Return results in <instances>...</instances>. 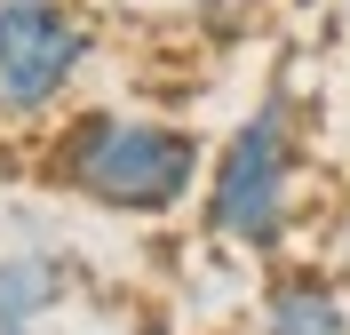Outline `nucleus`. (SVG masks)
<instances>
[{
	"label": "nucleus",
	"instance_id": "39448f33",
	"mask_svg": "<svg viewBox=\"0 0 350 335\" xmlns=\"http://www.w3.org/2000/svg\"><path fill=\"white\" fill-rule=\"evenodd\" d=\"M56 295H64L56 256H0V327H32Z\"/></svg>",
	"mask_w": 350,
	"mask_h": 335
},
{
	"label": "nucleus",
	"instance_id": "f03ea898",
	"mask_svg": "<svg viewBox=\"0 0 350 335\" xmlns=\"http://www.w3.org/2000/svg\"><path fill=\"white\" fill-rule=\"evenodd\" d=\"M295 216V96L271 88L239 128L223 136L207 176V232L247 256H279Z\"/></svg>",
	"mask_w": 350,
	"mask_h": 335
},
{
	"label": "nucleus",
	"instance_id": "20e7f679",
	"mask_svg": "<svg viewBox=\"0 0 350 335\" xmlns=\"http://www.w3.org/2000/svg\"><path fill=\"white\" fill-rule=\"evenodd\" d=\"M247 335H350V303H342L334 280H319V271H286V280H271L262 319Z\"/></svg>",
	"mask_w": 350,
	"mask_h": 335
},
{
	"label": "nucleus",
	"instance_id": "423d86ee",
	"mask_svg": "<svg viewBox=\"0 0 350 335\" xmlns=\"http://www.w3.org/2000/svg\"><path fill=\"white\" fill-rule=\"evenodd\" d=\"M0 335H32V327H0Z\"/></svg>",
	"mask_w": 350,
	"mask_h": 335
},
{
	"label": "nucleus",
	"instance_id": "f257e3e1",
	"mask_svg": "<svg viewBox=\"0 0 350 335\" xmlns=\"http://www.w3.org/2000/svg\"><path fill=\"white\" fill-rule=\"evenodd\" d=\"M48 184L111 216H167L199 184V136L175 120H135V112H80L48 144Z\"/></svg>",
	"mask_w": 350,
	"mask_h": 335
},
{
	"label": "nucleus",
	"instance_id": "7ed1b4c3",
	"mask_svg": "<svg viewBox=\"0 0 350 335\" xmlns=\"http://www.w3.org/2000/svg\"><path fill=\"white\" fill-rule=\"evenodd\" d=\"M96 32L72 0H0V128L48 120L88 72Z\"/></svg>",
	"mask_w": 350,
	"mask_h": 335
}]
</instances>
